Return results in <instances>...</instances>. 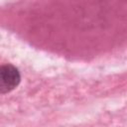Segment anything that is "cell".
<instances>
[{
  "mask_svg": "<svg viewBox=\"0 0 127 127\" xmlns=\"http://www.w3.org/2000/svg\"><path fill=\"white\" fill-rule=\"evenodd\" d=\"M21 81L19 69L11 64H5L0 67V93L6 94L14 90Z\"/></svg>",
  "mask_w": 127,
  "mask_h": 127,
  "instance_id": "6da1fadb",
  "label": "cell"
}]
</instances>
